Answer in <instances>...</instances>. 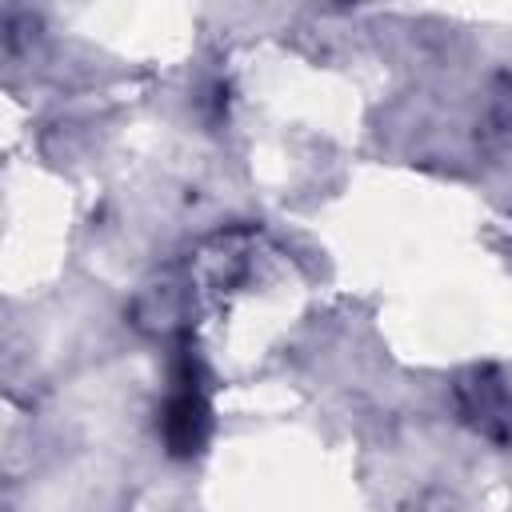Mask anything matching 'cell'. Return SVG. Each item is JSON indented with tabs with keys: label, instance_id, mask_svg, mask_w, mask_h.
Wrapping results in <instances>:
<instances>
[{
	"label": "cell",
	"instance_id": "cell-1",
	"mask_svg": "<svg viewBox=\"0 0 512 512\" xmlns=\"http://www.w3.org/2000/svg\"><path fill=\"white\" fill-rule=\"evenodd\" d=\"M204 436H208V404L192 384H184L164 408V440L176 456H188L204 444Z\"/></svg>",
	"mask_w": 512,
	"mask_h": 512
},
{
	"label": "cell",
	"instance_id": "cell-2",
	"mask_svg": "<svg viewBox=\"0 0 512 512\" xmlns=\"http://www.w3.org/2000/svg\"><path fill=\"white\" fill-rule=\"evenodd\" d=\"M460 408L464 416L488 432V436H504V424H508V396H504V384L492 376V372H472L468 380H460Z\"/></svg>",
	"mask_w": 512,
	"mask_h": 512
}]
</instances>
